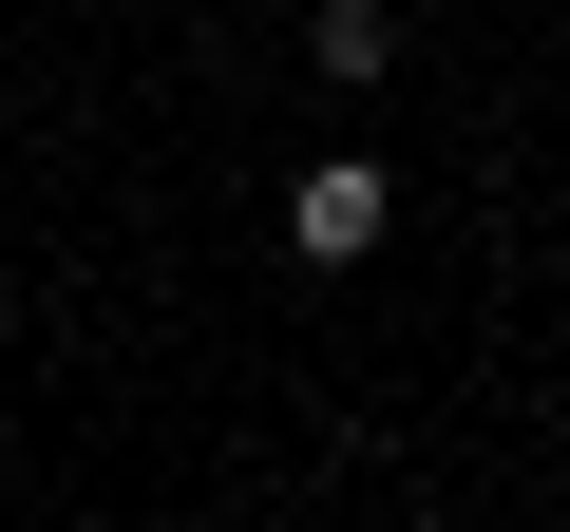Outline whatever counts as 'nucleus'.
<instances>
[{"label": "nucleus", "instance_id": "obj_1", "mask_svg": "<svg viewBox=\"0 0 570 532\" xmlns=\"http://www.w3.org/2000/svg\"><path fill=\"white\" fill-rule=\"evenodd\" d=\"M285 228H305V266H362V247H381V171H305Z\"/></svg>", "mask_w": 570, "mask_h": 532}, {"label": "nucleus", "instance_id": "obj_2", "mask_svg": "<svg viewBox=\"0 0 570 532\" xmlns=\"http://www.w3.org/2000/svg\"><path fill=\"white\" fill-rule=\"evenodd\" d=\"M305 58H324V77H381V58H400V20H381V0H324V20H305Z\"/></svg>", "mask_w": 570, "mask_h": 532}]
</instances>
